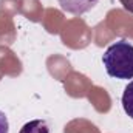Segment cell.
Listing matches in <instances>:
<instances>
[{"instance_id": "1", "label": "cell", "mask_w": 133, "mask_h": 133, "mask_svg": "<svg viewBox=\"0 0 133 133\" xmlns=\"http://www.w3.org/2000/svg\"><path fill=\"white\" fill-rule=\"evenodd\" d=\"M102 64L110 77L133 79V45L127 40L111 43L102 56Z\"/></svg>"}, {"instance_id": "2", "label": "cell", "mask_w": 133, "mask_h": 133, "mask_svg": "<svg viewBox=\"0 0 133 133\" xmlns=\"http://www.w3.org/2000/svg\"><path fill=\"white\" fill-rule=\"evenodd\" d=\"M59 6L70 14L74 16H82L85 12H88L90 9H93L99 0H57Z\"/></svg>"}, {"instance_id": "3", "label": "cell", "mask_w": 133, "mask_h": 133, "mask_svg": "<svg viewBox=\"0 0 133 133\" xmlns=\"http://www.w3.org/2000/svg\"><path fill=\"white\" fill-rule=\"evenodd\" d=\"M19 133H50V127L43 119H34L26 122Z\"/></svg>"}, {"instance_id": "4", "label": "cell", "mask_w": 133, "mask_h": 133, "mask_svg": "<svg viewBox=\"0 0 133 133\" xmlns=\"http://www.w3.org/2000/svg\"><path fill=\"white\" fill-rule=\"evenodd\" d=\"M122 108L124 111L133 119V81L124 88L122 93Z\"/></svg>"}, {"instance_id": "5", "label": "cell", "mask_w": 133, "mask_h": 133, "mask_svg": "<svg viewBox=\"0 0 133 133\" xmlns=\"http://www.w3.org/2000/svg\"><path fill=\"white\" fill-rule=\"evenodd\" d=\"M0 133H9V122L6 115L0 110Z\"/></svg>"}, {"instance_id": "6", "label": "cell", "mask_w": 133, "mask_h": 133, "mask_svg": "<svg viewBox=\"0 0 133 133\" xmlns=\"http://www.w3.org/2000/svg\"><path fill=\"white\" fill-rule=\"evenodd\" d=\"M119 2H121V5L124 6L125 11H129V12L133 14V0H119Z\"/></svg>"}]
</instances>
